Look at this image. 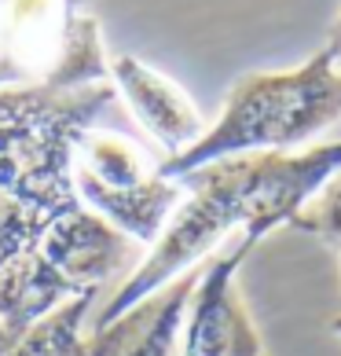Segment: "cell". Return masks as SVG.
Instances as JSON below:
<instances>
[{
	"label": "cell",
	"mask_w": 341,
	"mask_h": 356,
	"mask_svg": "<svg viewBox=\"0 0 341 356\" xmlns=\"http://www.w3.org/2000/svg\"><path fill=\"white\" fill-rule=\"evenodd\" d=\"M250 250V243L239 239L224 257L206 261L202 280L188 305V320H183L180 356H242L265 346L239 290H235V275H239Z\"/></svg>",
	"instance_id": "8992f818"
},
{
	"label": "cell",
	"mask_w": 341,
	"mask_h": 356,
	"mask_svg": "<svg viewBox=\"0 0 341 356\" xmlns=\"http://www.w3.org/2000/svg\"><path fill=\"white\" fill-rule=\"evenodd\" d=\"M202 268L206 265L176 275L173 283L136 301L107 327H92V334L85 338V356H176V341Z\"/></svg>",
	"instance_id": "52a82bcc"
},
{
	"label": "cell",
	"mask_w": 341,
	"mask_h": 356,
	"mask_svg": "<svg viewBox=\"0 0 341 356\" xmlns=\"http://www.w3.org/2000/svg\"><path fill=\"white\" fill-rule=\"evenodd\" d=\"M331 331H334V334H341V312H338L334 320H331Z\"/></svg>",
	"instance_id": "7c38bea8"
},
{
	"label": "cell",
	"mask_w": 341,
	"mask_h": 356,
	"mask_svg": "<svg viewBox=\"0 0 341 356\" xmlns=\"http://www.w3.org/2000/svg\"><path fill=\"white\" fill-rule=\"evenodd\" d=\"M242 356H268V353H265V346H257V349H250V353H242Z\"/></svg>",
	"instance_id": "4fadbf2b"
},
{
	"label": "cell",
	"mask_w": 341,
	"mask_h": 356,
	"mask_svg": "<svg viewBox=\"0 0 341 356\" xmlns=\"http://www.w3.org/2000/svg\"><path fill=\"white\" fill-rule=\"evenodd\" d=\"M107 74L114 92L128 103L133 118L147 129V136L165 151V158H176L191 147L194 140H202L206 122L199 107L188 99L176 81H169L165 74H158L147 63H140L136 56H114L107 59Z\"/></svg>",
	"instance_id": "ba28073f"
},
{
	"label": "cell",
	"mask_w": 341,
	"mask_h": 356,
	"mask_svg": "<svg viewBox=\"0 0 341 356\" xmlns=\"http://www.w3.org/2000/svg\"><path fill=\"white\" fill-rule=\"evenodd\" d=\"M341 118V67L331 48L316 51L297 70L246 74L231 85L220 118L183 154L165 158L158 173L180 180L217 158L294 151Z\"/></svg>",
	"instance_id": "3957f363"
},
{
	"label": "cell",
	"mask_w": 341,
	"mask_h": 356,
	"mask_svg": "<svg viewBox=\"0 0 341 356\" xmlns=\"http://www.w3.org/2000/svg\"><path fill=\"white\" fill-rule=\"evenodd\" d=\"M326 48L334 51V59H338V67H341V15H338V22H334L331 37H326Z\"/></svg>",
	"instance_id": "8fae6325"
},
{
	"label": "cell",
	"mask_w": 341,
	"mask_h": 356,
	"mask_svg": "<svg viewBox=\"0 0 341 356\" xmlns=\"http://www.w3.org/2000/svg\"><path fill=\"white\" fill-rule=\"evenodd\" d=\"M114 99L110 81L0 88V275L85 209L74 188V151Z\"/></svg>",
	"instance_id": "7a4b0ae2"
},
{
	"label": "cell",
	"mask_w": 341,
	"mask_h": 356,
	"mask_svg": "<svg viewBox=\"0 0 341 356\" xmlns=\"http://www.w3.org/2000/svg\"><path fill=\"white\" fill-rule=\"evenodd\" d=\"M110 81L99 22L74 0H0V88Z\"/></svg>",
	"instance_id": "277c9868"
},
{
	"label": "cell",
	"mask_w": 341,
	"mask_h": 356,
	"mask_svg": "<svg viewBox=\"0 0 341 356\" xmlns=\"http://www.w3.org/2000/svg\"><path fill=\"white\" fill-rule=\"evenodd\" d=\"M74 188L96 217H103L128 235L133 243H147L162 235L169 217L183 202V184L165 180L143 158L128 136L88 129L74 151Z\"/></svg>",
	"instance_id": "5b68a950"
},
{
	"label": "cell",
	"mask_w": 341,
	"mask_h": 356,
	"mask_svg": "<svg viewBox=\"0 0 341 356\" xmlns=\"http://www.w3.org/2000/svg\"><path fill=\"white\" fill-rule=\"evenodd\" d=\"M99 290L59 305L41 323H33L22 338L0 334V356H85V320L92 316V301Z\"/></svg>",
	"instance_id": "9c48e42d"
},
{
	"label": "cell",
	"mask_w": 341,
	"mask_h": 356,
	"mask_svg": "<svg viewBox=\"0 0 341 356\" xmlns=\"http://www.w3.org/2000/svg\"><path fill=\"white\" fill-rule=\"evenodd\" d=\"M338 169L341 140L308 151L231 154L191 169L188 177H180L183 202L176 213L140 257V265L128 272V280L103 301L92 327H107L176 275L206 265V257L228 232L242 228V239L257 246L268 232L294 224V217L316 199Z\"/></svg>",
	"instance_id": "6da1fadb"
},
{
	"label": "cell",
	"mask_w": 341,
	"mask_h": 356,
	"mask_svg": "<svg viewBox=\"0 0 341 356\" xmlns=\"http://www.w3.org/2000/svg\"><path fill=\"white\" fill-rule=\"evenodd\" d=\"M290 228L308 232V235H316V239H323V243H331V246L341 250V169L323 184L316 199H312L294 217Z\"/></svg>",
	"instance_id": "30bf717a"
}]
</instances>
